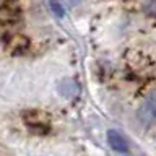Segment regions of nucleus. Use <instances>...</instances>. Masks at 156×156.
Returning a JSON list of instances; mask_svg holds the SVG:
<instances>
[{"mask_svg": "<svg viewBox=\"0 0 156 156\" xmlns=\"http://www.w3.org/2000/svg\"><path fill=\"white\" fill-rule=\"evenodd\" d=\"M138 117H140L141 122H145V124H148V122H153V120L156 119V99H154V98L148 99L143 106L140 107Z\"/></svg>", "mask_w": 156, "mask_h": 156, "instance_id": "2", "label": "nucleus"}, {"mask_svg": "<svg viewBox=\"0 0 156 156\" xmlns=\"http://www.w3.org/2000/svg\"><path fill=\"white\" fill-rule=\"evenodd\" d=\"M49 5H51L52 13H55L57 16H63V15H65V10H63L62 3L58 2V0H49Z\"/></svg>", "mask_w": 156, "mask_h": 156, "instance_id": "5", "label": "nucleus"}, {"mask_svg": "<svg viewBox=\"0 0 156 156\" xmlns=\"http://www.w3.org/2000/svg\"><path fill=\"white\" fill-rule=\"evenodd\" d=\"M78 90H80V86H78V83L73 80V78H65V80H62L60 83H58V93H60L62 96H65V98L76 96Z\"/></svg>", "mask_w": 156, "mask_h": 156, "instance_id": "3", "label": "nucleus"}, {"mask_svg": "<svg viewBox=\"0 0 156 156\" xmlns=\"http://www.w3.org/2000/svg\"><path fill=\"white\" fill-rule=\"evenodd\" d=\"M28 47V39L26 37H21V36H15L12 37L10 41V49L15 52H20V51H24Z\"/></svg>", "mask_w": 156, "mask_h": 156, "instance_id": "4", "label": "nucleus"}, {"mask_svg": "<svg viewBox=\"0 0 156 156\" xmlns=\"http://www.w3.org/2000/svg\"><path fill=\"white\" fill-rule=\"evenodd\" d=\"M107 143L111 145V148L117 151V153H127L129 151V145H127L125 138L120 133H117L115 130L107 132Z\"/></svg>", "mask_w": 156, "mask_h": 156, "instance_id": "1", "label": "nucleus"}]
</instances>
